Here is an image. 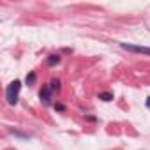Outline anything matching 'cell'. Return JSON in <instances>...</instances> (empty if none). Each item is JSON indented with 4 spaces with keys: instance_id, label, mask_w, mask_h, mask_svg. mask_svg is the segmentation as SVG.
Masks as SVG:
<instances>
[{
    "instance_id": "3957f363",
    "label": "cell",
    "mask_w": 150,
    "mask_h": 150,
    "mask_svg": "<svg viewBox=\"0 0 150 150\" xmlns=\"http://www.w3.org/2000/svg\"><path fill=\"white\" fill-rule=\"evenodd\" d=\"M39 96H41V99L48 104V103H50V97H51V88H50V85H48V87H44V88L41 90V94H39Z\"/></svg>"
},
{
    "instance_id": "8992f818",
    "label": "cell",
    "mask_w": 150,
    "mask_h": 150,
    "mask_svg": "<svg viewBox=\"0 0 150 150\" xmlns=\"http://www.w3.org/2000/svg\"><path fill=\"white\" fill-rule=\"evenodd\" d=\"M50 88H51V92H55V90H60V81H58V80H53V81L50 83Z\"/></svg>"
},
{
    "instance_id": "7a4b0ae2",
    "label": "cell",
    "mask_w": 150,
    "mask_h": 150,
    "mask_svg": "<svg viewBox=\"0 0 150 150\" xmlns=\"http://www.w3.org/2000/svg\"><path fill=\"white\" fill-rule=\"evenodd\" d=\"M120 46L124 50H127V51H134V53H141V55H150V48H146V46H136V44H127V42H122Z\"/></svg>"
},
{
    "instance_id": "277c9868",
    "label": "cell",
    "mask_w": 150,
    "mask_h": 150,
    "mask_svg": "<svg viewBox=\"0 0 150 150\" xmlns=\"http://www.w3.org/2000/svg\"><path fill=\"white\" fill-rule=\"evenodd\" d=\"M60 62V55H50L48 57V65H57Z\"/></svg>"
},
{
    "instance_id": "6da1fadb",
    "label": "cell",
    "mask_w": 150,
    "mask_h": 150,
    "mask_svg": "<svg viewBox=\"0 0 150 150\" xmlns=\"http://www.w3.org/2000/svg\"><path fill=\"white\" fill-rule=\"evenodd\" d=\"M20 90H21V81L20 80H14L7 85L6 88V99L9 104H16L18 103V96H20Z\"/></svg>"
},
{
    "instance_id": "52a82bcc",
    "label": "cell",
    "mask_w": 150,
    "mask_h": 150,
    "mask_svg": "<svg viewBox=\"0 0 150 150\" xmlns=\"http://www.w3.org/2000/svg\"><path fill=\"white\" fill-rule=\"evenodd\" d=\"M34 81H35V74H34V72H30L28 76H27V83L30 85V83H34Z\"/></svg>"
},
{
    "instance_id": "ba28073f",
    "label": "cell",
    "mask_w": 150,
    "mask_h": 150,
    "mask_svg": "<svg viewBox=\"0 0 150 150\" xmlns=\"http://www.w3.org/2000/svg\"><path fill=\"white\" fill-rule=\"evenodd\" d=\"M146 108H150V97L146 99Z\"/></svg>"
},
{
    "instance_id": "5b68a950",
    "label": "cell",
    "mask_w": 150,
    "mask_h": 150,
    "mask_svg": "<svg viewBox=\"0 0 150 150\" xmlns=\"http://www.w3.org/2000/svg\"><path fill=\"white\" fill-rule=\"evenodd\" d=\"M99 99H103V101L108 103V101L113 99V94H111V92H101V94H99Z\"/></svg>"
}]
</instances>
